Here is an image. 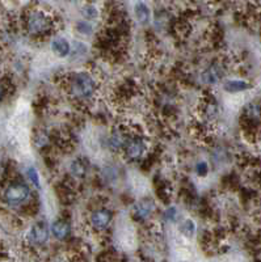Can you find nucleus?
Returning <instances> with one entry per match:
<instances>
[{
  "label": "nucleus",
  "instance_id": "obj_1",
  "mask_svg": "<svg viewBox=\"0 0 261 262\" xmlns=\"http://www.w3.org/2000/svg\"><path fill=\"white\" fill-rule=\"evenodd\" d=\"M67 87L71 97L79 103L90 101L97 92V82L88 71H79L71 75L67 80Z\"/></svg>",
  "mask_w": 261,
  "mask_h": 262
},
{
  "label": "nucleus",
  "instance_id": "obj_2",
  "mask_svg": "<svg viewBox=\"0 0 261 262\" xmlns=\"http://www.w3.org/2000/svg\"><path fill=\"white\" fill-rule=\"evenodd\" d=\"M25 30L29 36L40 38L45 37L53 30V19L41 9H30L24 20Z\"/></svg>",
  "mask_w": 261,
  "mask_h": 262
},
{
  "label": "nucleus",
  "instance_id": "obj_3",
  "mask_svg": "<svg viewBox=\"0 0 261 262\" xmlns=\"http://www.w3.org/2000/svg\"><path fill=\"white\" fill-rule=\"evenodd\" d=\"M30 196V189L26 184L15 181L4 189L3 193V201L7 206L11 207H17V206L24 205Z\"/></svg>",
  "mask_w": 261,
  "mask_h": 262
},
{
  "label": "nucleus",
  "instance_id": "obj_4",
  "mask_svg": "<svg viewBox=\"0 0 261 262\" xmlns=\"http://www.w3.org/2000/svg\"><path fill=\"white\" fill-rule=\"evenodd\" d=\"M146 150L147 143L142 136H131L125 144L123 152H125L127 159L139 160L146 153Z\"/></svg>",
  "mask_w": 261,
  "mask_h": 262
},
{
  "label": "nucleus",
  "instance_id": "obj_5",
  "mask_svg": "<svg viewBox=\"0 0 261 262\" xmlns=\"http://www.w3.org/2000/svg\"><path fill=\"white\" fill-rule=\"evenodd\" d=\"M226 75V68L222 62H213L208 68L201 74V80L208 84V86H214L220 80H223Z\"/></svg>",
  "mask_w": 261,
  "mask_h": 262
},
{
  "label": "nucleus",
  "instance_id": "obj_6",
  "mask_svg": "<svg viewBox=\"0 0 261 262\" xmlns=\"http://www.w3.org/2000/svg\"><path fill=\"white\" fill-rule=\"evenodd\" d=\"M50 229L51 228H49V225L45 221H38L29 229L26 239L33 245H44L49 240Z\"/></svg>",
  "mask_w": 261,
  "mask_h": 262
},
{
  "label": "nucleus",
  "instance_id": "obj_7",
  "mask_svg": "<svg viewBox=\"0 0 261 262\" xmlns=\"http://www.w3.org/2000/svg\"><path fill=\"white\" fill-rule=\"evenodd\" d=\"M113 219V214L108 209H97L94 210L90 215L91 227L96 231H104L110 225Z\"/></svg>",
  "mask_w": 261,
  "mask_h": 262
},
{
  "label": "nucleus",
  "instance_id": "obj_8",
  "mask_svg": "<svg viewBox=\"0 0 261 262\" xmlns=\"http://www.w3.org/2000/svg\"><path fill=\"white\" fill-rule=\"evenodd\" d=\"M154 210H155V203H154V201L146 198V199L139 201L138 203L134 206V209H133V217H134L135 220H147V219L154 214Z\"/></svg>",
  "mask_w": 261,
  "mask_h": 262
},
{
  "label": "nucleus",
  "instance_id": "obj_9",
  "mask_svg": "<svg viewBox=\"0 0 261 262\" xmlns=\"http://www.w3.org/2000/svg\"><path fill=\"white\" fill-rule=\"evenodd\" d=\"M243 119L249 127L257 126L261 123V104L249 103L243 109Z\"/></svg>",
  "mask_w": 261,
  "mask_h": 262
},
{
  "label": "nucleus",
  "instance_id": "obj_10",
  "mask_svg": "<svg viewBox=\"0 0 261 262\" xmlns=\"http://www.w3.org/2000/svg\"><path fill=\"white\" fill-rule=\"evenodd\" d=\"M127 140H129V138H127L126 132L121 130V129H117V130L113 131L109 135L108 142H106V146H108L110 151L119 152L125 148V144H126Z\"/></svg>",
  "mask_w": 261,
  "mask_h": 262
},
{
  "label": "nucleus",
  "instance_id": "obj_11",
  "mask_svg": "<svg viewBox=\"0 0 261 262\" xmlns=\"http://www.w3.org/2000/svg\"><path fill=\"white\" fill-rule=\"evenodd\" d=\"M50 49L57 57L66 58L71 55V49L72 46L65 37H55L50 42Z\"/></svg>",
  "mask_w": 261,
  "mask_h": 262
},
{
  "label": "nucleus",
  "instance_id": "obj_12",
  "mask_svg": "<svg viewBox=\"0 0 261 262\" xmlns=\"http://www.w3.org/2000/svg\"><path fill=\"white\" fill-rule=\"evenodd\" d=\"M51 234L57 240H66L71 235V224L65 219H58L51 224Z\"/></svg>",
  "mask_w": 261,
  "mask_h": 262
},
{
  "label": "nucleus",
  "instance_id": "obj_13",
  "mask_svg": "<svg viewBox=\"0 0 261 262\" xmlns=\"http://www.w3.org/2000/svg\"><path fill=\"white\" fill-rule=\"evenodd\" d=\"M252 86L247 80H243V79H230V80H226L223 83V89L226 92H229V93L244 92V90H248Z\"/></svg>",
  "mask_w": 261,
  "mask_h": 262
},
{
  "label": "nucleus",
  "instance_id": "obj_14",
  "mask_svg": "<svg viewBox=\"0 0 261 262\" xmlns=\"http://www.w3.org/2000/svg\"><path fill=\"white\" fill-rule=\"evenodd\" d=\"M69 172L73 178H84L88 172V165L83 159H75L70 163Z\"/></svg>",
  "mask_w": 261,
  "mask_h": 262
},
{
  "label": "nucleus",
  "instance_id": "obj_15",
  "mask_svg": "<svg viewBox=\"0 0 261 262\" xmlns=\"http://www.w3.org/2000/svg\"><path fill=\"white\" fill-rule=\"evenodd\" d=\"M134 13L139 24L147 25L151 20V11L148 8V5L143 1H138L134 5Z\"/></svg>",
  "mask_w": 261,
  "mask_h": 262
},
{
  "label": "nucleus",
  "instance_id": "obj_16",
  "mask_svg": "<svg viewBox=\"0 0 261 262\" xmlns=\"http://www.w3.org/2000/svg\"><path fill=\"white\" fill-rule=\"evenodd\" d=\"M50 140H51V138H50L49 134H46L45 131H40L34 136V146L38 150H44V148L49 147Z\"/></svg>",
  "mask_w": 261,
  "mask_h": 262
},
{
  "label": "nucleus",
  "instance_id": "obj_17",
  "mask_svg": "<svg viewBox=\"0 0 261 262\" xmlns=\"http://www.w3.org/2000/svg\"><path fill=\"white\" fill-rule=\"evenodd\" d=\"M88 53V46L80 41H75L72 44V49H71V58L76 59V58L84 57Z\"/></svg>",
  "mask_w": 261,
  "mask_h": 262
},
{
  "label": "nucleus",
  "instance_id": "obj_18",
  "mask_svg": "<svg viewBox=\"0 0 261 262\" xmlns=\"http://www.w3.org/2000/svg\"><path fill=\"white\" fill-rule=\"evenodd\" d=\"M180 231H181V234L184 236H187V238H192L196 234V224H194V221L192 219H187V220H184L180 225Z\"/></svg>",
  "mask_w": 261,
  "mask_h": 262
},
{
  "label": "nucleus",
  "instance_id": "obj_19",
  "mask_svg": "<svg viewBox=\"0 0 261 262\" xmlns=\"http://www.w3.org/2000/svg\"><path fill=\"white\" fill-rule=\"evenodd\" d=\"M26 177H28L29 182L34 186L36 189H41V178H40V173L34 167H28L26 168Z\"/></svg>",
  "mask_w": 261,
  "mask_h": 262
},
{
  "label": "nucleus",
  "instance_id": "obj_20",
  "mask_svg": "<svg viewBox=\"0 0 261 262\" xmlns=\"http://www.w3.org/2000/svg\"><path fill=\"white\" fill-rule=\"evenodd\" d=\"M204 115L208 121H212V119H214L218 115V105H216L214 100H209L208 103H206L204 109Z\"/></svg>",
  "mask_w": 261,
  "mask_h": 262
},
{
  "label": "nucleus",
  "instance_id": "obj_21",
  "mask_svg": "<svg viewBox=\"0 0 261 262\" xmlns=\"http://www.w3.org/2000/svg\"><path fill=\"white\" fill-rule=\"evenodd\" d=\"M76 30L83 36H92L94 33V26L88 21H79L76 25Z\"/></svg>",
  "mask_w": 261,
  "mask_h": 262
},
{
  "label": "nucleus",
  "instance_id": "obj_22",
  "mask_svg": "<svg viewBox=\"0 0 261 262\" xmlns=\"http://www.w3.org/2000/svg\"><path fill=\"white\" fill-rule=\"evenodd\" d=\"M83 15H84V17L88 19V20H95V19H97L98 17V9L92 4L86 5V7L83 8Z\"/></svg>",
  "mask_w": 261,
  "mask_h": 262
},
{
  "label": "nucleus",
  "instance_id": "obj_23",
  "mask_svg": "<svg viewBox=\"0 0 261 262\" xmlns=\"http://www.w3.org/2000/svg\"><path fill=\"white\" fill-rule=\"evenodd\" d=\"M194 172L198 177H206L209 173V164L206 161H198L194 167Z\"/></svg>",
  "mask_w": 261,
  "mask_h": 262
},
{
  "label": "nucleus",
  "instance_id": "obj_24",
  "mask_svg": "<svg viewBox=\"0 0 261 262\" xmlns=\"http://www.w3.org/2000/svg\"><path fill=\"white\" fill-rule=\"evenodd\" d=\"M176 217H177V209H176V207H173V206H169V207H167V209H166V211H164V214H163V218L167 221H173L176 219Z\"/></svg>",
  "mask_w": 261,
  "mask_h": 262
}]
</instances>
